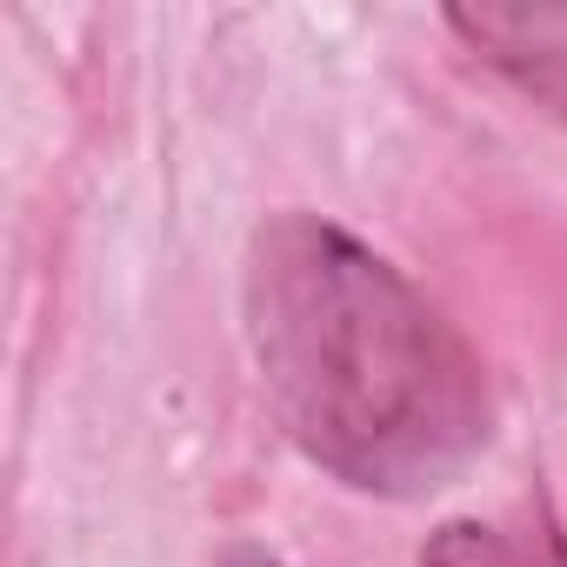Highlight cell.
<instances>
[{
	"mask_svg": "<svg viewBox=\"0 0 567 567\" xmlns=\"http://www.w3.org/2000/svg\"><path fill=\"white\" fill-rule=\"evenodd\" d=\"M447 28L527 101L567 114V0H454Z\"/></svg>",
	"mask_w": 567,
	"mask_h": 567,
	"instance_id": "2",
	"label": "cell"
},
{
	"mask_svg": "<svg viewBox=\"0 0 567 567\" xmlns=\"http://www.w3.org/2000/svg\"><path fill=\"white\" fill-rule=\"evenodd\" d=\"M214 567H280V560H274L267 547H247V540H240V547H227V554H220Z\"/></svg>",
	"mask_w": 567,
	"mask_h": 567,
	"instance_id": "4",
	"label": "cell"
},
{
	"mask_svg": "<svg viewBox=\"0 0 567 567\" xmlns=\"http://www.w3.org/2000/svg\"><path fill=\"white\" fill-rule=\"evenodd\" d=\"M240 295L274 421L341 487L421 501L474 467L487 374L394 260L321 214H274Z\"/></svg>",
	"mask_w": 567,
	"mask_h": 567,
	"instance_id": "1",
	"label": "cell"
},
{
	"mask_svg": "<svg viewBox=\"0 0 567 567\" xmlns=\"http://www.w3.org/2000/svg\"><path fill=\"white\" fill-rule=\"evenodd\" d=\"M421 567H567V540L540 507H520L501 520H447L421 547Z\"/></svg>",
	"mask_w": 567,
	"mask_h": 567,
	"instance_id": "3",
	"label": "cell"
}]
</instances>
